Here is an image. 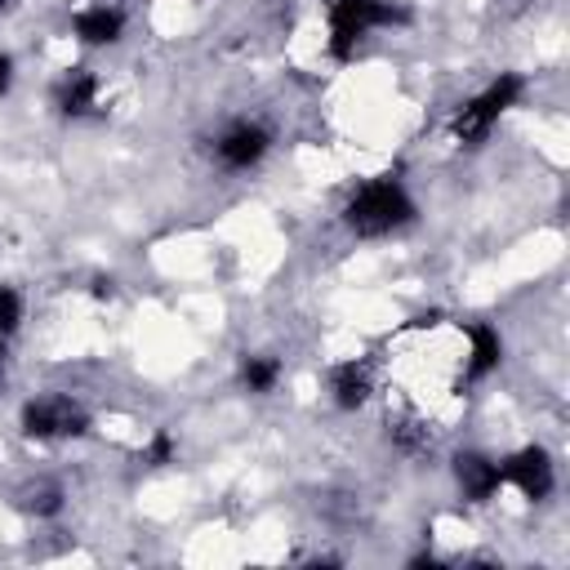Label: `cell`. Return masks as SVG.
<instances>
[{
	"label": "cell",
	"instance_id": "19",
	"mask_svg": "<svg viewBox=\"0 0 570 570\" xmlns=\"http://www.w3.org/2000/svg\"><path fill=\"white\" fill-rule=\"evenodd\" d=\"M111 294H116V281L111 276H98L94 281V298H111Z\"/></svg>",
	"mask_w": 570,
	"mask_h": 570
},
{
	"label": "cell",
	"instance_id": "12",
	"mask_svg": "<svg viewBox=\"0 0 570 570\" xmlns=\"http://www.w3.org/2000/svg\"><path fill=\"white\" fill-rule=\"evenodd\" d=\"M13 508H18L22 517H31V521H53V517H62V508H67V490H62L58 481H49V476H36V481L18 485Z\"/></svg>",
	"mask_w": 570,
	"mask_h": 570
},
{
	"label": "cell",
	"instance_id": "18",
	"mask_svg": "<svg viewBox=\"0 0 570 570\" xmlns=\"http://www.w3.org/2000/svg\"><path fill=\"white\" fill-rule=\"evenodd\" d=\"M432 325H441V312H419V316H414L405 330H432Z\"/></svg>",
	"mask_w": 570,
	"mask_h": 570
},
{
	"label": "cell",
	"instance_id": "1",
	"mask_svg": "<svg viewBox=\"0 0 570 570\" xmlns=\"http://www.w3.org/2000/svg\"><path fill=\"white\" fill-rule=\"evenodd\" d=\"M338 223L356 240H387L419 223V200L410 196V187L396 174H370L347 191Z\"/></svg>",
	"mask_w": 570,
	"mask_h": 570
},
{
	"label": "cell",
	"instance_id": "20",
	"mask_svg": "<svg viewBox=\"0 0 570 570\" xmlns=\"http://www.w3.org/2000/svg\"><path fill=\"white\" fill-rule=\"evenodd\" d=\"M4 374H9V338H0V387H4Z\"/></svg>",
	"mask_w": 570,
	"mask_h": 570
},
{
	"label": "cell",
	"instance_id": "9",
	"mask_svg": "<svg viewBox=\"0 0 570 570\" xmlns=\"http://www.w3.org/2000/svg\"><path fill=\"white\" fill-rule=\"evenodd\" d=\"M71 40L76 45H85V49H111V45H120L125 40V27H129V18H125V9L120 4H107V0H94V4H80L76 13H71Z\"/></svg>",
	"mask_w": 570,
	"mask_h": 570
},
{
	"label": "cell",
	"instance_id": "11",
	"mask_svg": "<svg viewBox=\"0 0 570 570\" xmlns=\"http://www.w3.org/2000/svg\"><path fill=\"white\" fill-rule=\"evenodd\" d=\"M325 392H330L334 410H343V414L365 410L370 396H374V370H370V361H361V356L334 361L330 374H325Z\"/></svg>",
	"mask_w": 570,
	"mask_h": 570
},
{
	"label": "cell",
	"instance_id": "8",
	"mask_svg": "<svg viewBox=\"0 0 570 570\" xmlns=\"http://www.w3.org/2000/svg\"><path fill=\"white\" fill-rule=\"evenodd\" d=\"M450 476H454V485L468 503H494L499 490H503L499 459L485 454V450H454L450 454Z\"/></svg>",
	"mask_w": 570,
	"mask_h": 570
},
{
	"label": "cell",
	"instance_id": "4",
	"mask_svg": "<svg viewBox=\"0 0 570 570\" xmlns=\"http://www.w3.org/2000/svg\"><path fill=\"white\" fill-rule=\"evenodd\" d=\"M94 428V414L71 392H40L18 405V432L27 441L53 445V441H80Z\"/></svg>",
	"mask_w": 570,
	"mask_h": 570
},
{
	"label": "cell",
	"instance_id": "17",
	"mask_svg": "<svg viewBox=\"0 0 570 570\" xmlns=\"http://www.w3.org/2000/svg\"><path fill=\"white\" fill-rule=\"evenodd\" d=\"M13 80H18V62H13L9 49H0V98L13 89Z\"/></svg>",
	"mask_w": 570,
	"mask_h": 570
},
{
	"label": "cell",
	"instance_id": "7",
	"mask_svg": "<svg viewBox=\"0 0 570 570\" xmlns=\"http://www.w3.org/2000/svg\"><path fill=\"white\" fill-rule=\"evenodd\" d=\"M53 111L62 120H89L102 111V76L89 62H71L62 67V76L53 80Z\"/></svg>",
	"mask_w": 570,
	"mask_h": 570
},
{
	"label": "cell",
	"instance_id": "13",
	"mask_svg": "<svg viewBox=\"0 0 570 570\" xmlns=\"http://www.w3.org/2000/svg\"><path fill=\"white\" fill-rule=\"evenodd\" d=\"M236 379H240V387L249 396H272L281 387V379H285V361L272 356V352H245L240 365H236Z\"/></svg>",
	"mask_w": 570,
	"mask_h": 570
},
{
	"label": "cell",
	"instance_id": "5",
	"mask_svg": "<svg viewBox=\"0 0 570 570\" xmlns=\"http://www.w3.org/2000/svg\"><path fill=\"white\" fill-rule=\"evenodd\" d=\"M272 147H276V134H272L267 120H258V116H236V120H227V125L214 134L209 160H214L223 174H249V169H258V165L272 156Z\"/></svg>",
	"mask_w": 570,
	"mask_h": 570
},
{
	"label": "cell",
	"instance_id": "6",
	"mask_svg": "<svg viewBox=\"0 0 570 570\" xmlns=\"http://www.w3.org/2000/svg\"><path fill=\"white\" fill-rule=\"evenodd\" d=\"M499 472H503V485L517 490L525 503H543L557 490V459L539 441H525L512 454H503L499 459Z\"/></svg>",
	"mask_w": 570,
	"mask_h": 570
},
{
	"label": "cell",
	"instance_id": "14",
	"mask_svg": "<svg viewBox=\"0 0 570 570\" xmlns=\"http://www.w3.org/2000/svg\"><path fill=\"white\" fill-rule=\"evenodd\" d=\"M387 441H392V450L405 454V459L432 450V432H428L423 419H392V423H387Z\"/></svg>",
	"mask_w": 570,
	"mask_h": 570
},
{
	"label": "cell",
	"instance_id": "3",
	"mask_svg": "<svg viewBox=\"0 0 570 570\" xmlns=\"http://www.w3.org/2000/svg\"><path fill=\"white\" fill-rule=\"evenodd\" d=\"M405 22L410 9L396 0H325V53L334 62H352L374 31H392Z\"/></svg>",
	"mask_w": 570,
	"mask_h": 570
},
{
	"label": "cell",
	"instance_id": "15",
	"mask_svg": "<svg viewBox=\"0 0 570 570\" xmlns=\"http://www.w3.org/2000/svg\"><path fill=\"white\" fill-rule=\"evenodd\" d=\"M138 459H142L147 468H169V463H178V436H174L169 428H151V436L142 441Z\"/></svg>",
	"mask_w": 570,
	"mask_h": 570
},
{
	"label": "cell",
	"instance_id": "10",
	"mask_svg": "<svg viewBox=\"0 0 570 570\" xmlns=\"http://www.w3.org/2000/svg\"><path fill=\"white\" fill-rule=\"evenodd\" d=\"M463 338H468V352H463V365H459V379L463 383H485L499 365H503V334L494 321H468L463 325Z\"/></svg>",
	"mask_w": 570,
	"mask_h": 570
},
{
	"label": "cell",
	"instance_id": "16",
	"mask_svg": "<svg viewBox=\"0 0 570 570\" xmlns=\"http://www.w3.org/2000/svg\"><path fill=\"white\" fill-rule=\"evenodd\" d=\"M22 316H27V298L0 281V338H13L22 330Z\"/></svg>",
	"mask_w": 570,
	"mask_h": 570
},
{
	"label": "cell",
	"instance_id": "2",
	"mask_svg": "<svg viewBox=\"0 0 570 570\" xmlns=\"http://www.w3.org/2000/svg\"><path fill=\"white\" fill-rule=\"evenodd\" d=\"M525 94H530L525 71H499L494 80H485L476 94H468L450 111V138L459 147H481L499 129V120L525 102Z\"/></svg>",
	"mask_w": 570,
	"mask_h": 570
},
{
	"label": "cell",
	"instance_id": "21",
	"mask_svg": "<svg viewBox=\"0 0 570 570\" xmlns=\"http://www.w3.org/2000/svg\"><path fill=\"white\" fill-rule=\"evenodd\" d=\"M9 9H13V0H0V18H4V13H9Z\"/></svg>",
	"mask_w": 570,
	"mask_h": 570
}]
</instances>
